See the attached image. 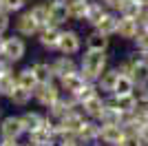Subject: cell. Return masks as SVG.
<instances>
[{
  "label": "cell",
  "instance_id": "cell-1",
  "mask_svg": "<svg viewBox=\"0 0 148 146\" xmlns=\"http://www.w3.org/2000/svg\"><path fill=\"white\" fill-rule=\"evenodd\" d=\"M106 67H108L106 51H88L86 49V53L82 55V60H80V73L88 82H97L102 78V73L106 71Z\"/></svg>",
  "mask_w": 148,
  "mask_h": 146
},
{
  "label": "cell",
  "instance_id": "cell-2",
  "mask_svg": "<svg viewBox=\"0 0 148 146\" xmlns=\"http://www.w3.org/2000/svg\"><path fill=\"white\" fill-rule=\"evenodd\" d=\"M27 53V44L20 36H9L2 38L0 42V58L7 62V64H13V62H20Z\"/></svg>",
  "mask_w": 148,
  "mask_h": 146
},
{
  "label": "cell",
  "instance_id": "cell-3",
  "mask_svg": "<svg viewBox=\"0 0 148 146\" xmlns=\"http://www.w3.org/2000/svg\"><path fill=\"white\" fill-rule=\"evenodd\" d=\"M60 86H56L53 82H42V84H38L33 89V97H36V102L44 109H49L51 104H56L60 100Z\"/></svg>",
  "mask_w": 148,
  "mask_h": 146
},
{
  "label": "cell",
  "instance_id": "cell-4",
  "mask_svg": "<svg viewBox=\"0 0 148 146\" xmlns=\"http://www.w3.org/2000/svg\"><path fill=\"white\" fill-rule=\"evenodd\" d=\"M86 84H88V80L84 78L80 71L66 73V75H62V78H60V89H62V91H66L69 95H73V97L80 95V93L86 89Z\"/></svg>",
  "mask_w": 148,
  "mask_h": 146
},
{
  "label": "cell",
  "instance_id": "cell-5",
  "mask_svg": "<svg viewBox=\"0 0 148 146\" xmlns=\"http://www.w3.org/2000/svg\"><path fill=\"white\" fill-rule=\"evenodd\" d=\"M84 111H82V106L80 109H75V111H71L69 115H64L60 120V137H66V135H73L75 137V133L80 131V126L84 124Z\"/></svg>",
  "mask_w": 148,
  "mask_h": 146
},
{
  "label": "cell",
  "instance_id": "cell-6",
  "mask_svg": "<svg viewBox=\"0 0 148 146\" xmlns=\"http://www.w3.org/2000/svg\"><path fill=\"white\" fill-rule=\"evenodd\" d=\"M25 124H22V117L18 115H9L5 120H0V137H7V140H20V135H25Z\"/></svg>",
  "mask_w": 148,
  "mask_h": 146
},
{
  "label": "cell",
  "instance_id": "cell-7",
  "mask_svg": "<svg viewBox=\"0 0 148 146\" xmlns=\"http://www.w3.org/2000/svg\"><path fill=\"white\" fill-rule=\"evenodd\" d=\"M126 137V128L122 124H99V140L108 146H119Z\"/></svg>",
  "mask_w": 148,
  "mask_h": 146
},
{
  "label": "cell",
  "instance_id": "cell-8",
  "mask_svg": "<svg viewBox=\"0 0 148 146\" xmlns=\"http://www.w3.org/2000/svg\"><path fill=\"white\" fill-rule=\"evenodd\" d=\"M75 140L80 142V146H95V142H99V124L91 120H84V124L80 126V131L75 133Z\"/></svg>",
  "mask_w": 148,
  "mask_h": 146
},
{
  "label": "cell",
  "instance_id": "cell-9",
  "mask_svg": "<svg viewBox=\"0 0 148 146\" xmlns=\"http://www.w3.org/2000/svg\"><path fill=\"white\" fill-rule=\"evenodd\" d=\"M40 24L38 20L33 18V13L31 11H22L16 20V31H18V36H25V38H31V36H38L40 33Z\"/></svg>",
  "mask_w": 148,
  "mask_h": 146
},
{
  "label": "cell",
  "instance_id": "cell-10",
  "mask_svg": "<svg viewBox=\"0 0 148 146\" xmlns=\"http://www.w3.org/2000/svg\"><path fill=\"white\" fill-rule=\"evenodd\" d=\"M60 36H62L60 24H47V27L40 29L38 40H40V44H42L44 49L53 51V49H58V44H60Z\"/></svg>",
  "mask_w": 148,
  "mask_h": 146
},
{
  "label": "cell",
  "instance_id": "cell-11",
  "mask_svg": "<svg viewBox=\"0 0 148 146\" xmlns=\"http://www.w3.org/2000/svg\"><path fill=\"white\" fill-rule=\"evenodd\" d=\"M82 49V38L75 33V31H62L60 36V44H58V51L64 55H75Z\"/></svg>",
  "mask_w": 148,
  "mask_h": 146
},
{
  "label": "cell",
  "instance_id": "cell-12",
  "mask_svg": "<svg viewBox=\"0 0 148 146\" xmlns=\"http://www.w3.org/2000/svg\"><path fill=\"white\" fill-rule=\"evenodd\" d=\"M75 109H80V102H77L73 95H71V97H60L56 104H51V106H49V115L56 117V120H62L64 115H69V113L75 111Z\"/></svg>",
  "mask_w": 148,
  "mask_h": 146
},
{
  "label": "cell",
  "instance_id": "cell-13",
  "mask_svg": "<svg viewBox=\"0 0 148 146\" xmlns=\"http://www.w3.org/2000/svg\"><path fill=\"white\" fill-rule=\"evenodd\" d=\"M49 16L53 24H64L71 20V13H69V2L66 0H51L49 2Z\"/></svg>",
  "mask_w": 148,
  "mask_h": 146
},
{
  "label": "cell",
  "instance_id": "cell-14",
  "mask_svg": "<svg viewBox=\"0 0 148 146\" xmlns=\"http://www.w3.org/2000/svg\"><path fill=\"white\" fill-rule=\"evenodd\" d=\"M106 104L115 106L122 113H133L137 109V93H130V95H115V93H111V97L106 100Z\"/></svg>",
  "mask_w": 148,
  "mask_h": 146
},
{
  "label": "cell",
  "instance_id": "cell-15",
  "mask_svg": "<svg viewBox=\"0 0 148 146\" xmlns=\"http://www.w3.org/2000/svg\"><path fill=\"white\" fill-rule=\"evenodd\" d=\"M104 104H106V100H102V95H99V93H93L91 97L82 100L80 106H82V111H84V115H86V117L97 120L99 113H102V109H104Z\"/></svg>",
  "mask_w": 148,
  "mask_h": 146
},
{
  "label": "cell",
  "instance_id": "cell-16",
  "mask_svg": "<svg viewBox=\"0 0 148 146\" xmlns=\"http://www.w3.org/2000/svg\"><path fill=\"white\" fill-rule=\"evenodd\" d=\"M142 24L137 18H126V16H119V27H117V36L124 40H135V36L139 33Z\"/></svg>",
  "mask_w": 148,
  "mask_h": 146
},
{
  "label": "cell",
  "instance_id": "cell-17",
  "mask_svg": "<svg viewBox=\"0 0 148 146\" xmlns=\"http://www.w3.org/2000/svg\"><path fill=\"white\" fill-rule=\"evenodd\" d=\"M117 27H119V13H113L111 9L102 16V20H99L97 24H95V29L99 31V33H104V36H115L117 33Z\"/></svg>",
  "mask_w": 148,
  "mask_h": 146
},
{
  "label": "cell",
  "instance_id": "cell-18",
  "mask_svg": "<svg viewBox=\"0 0 148 146\" xmlns=\"http://www.w3.org/2000/svg\"><path fill=\"white\" fill-rule=\"evenodd\" d=\"M51 69H53V75L60 80L62 75H66V73L77 71V64H75V60L71 58V55H64V53H62L60 58H56V60L51 62Z\"/></svg>",
  "mask_w": 148,
  "mask_h": 146
},
{
  "label": "cell",
  "instance_id": "cell-19",
  "mask_svg": "<svg viewBox=\"0 0 148 146\" xmlns=\"http://www.w3.org/2000/svg\"><path fill=\"white\" fill-rule=\"evenodd\" d=\"M69 2V13H71V20H86L88 7H91V0H66Z\"/></svg>",
  "mask_w": 148,
  "mask_h": 146
},
{
  "label": "cell",
  "instance_id": "cell-20",
  "mask_svg": "<svg viewBox=\"0 0 148 146\" xmlns=\"http://www.w3.org/2000/svg\"><path fill=\"white\" fill-rule=\"evenodd\" d=\"M135 89H137L135 80L130 78V75H126V73H119L113 93H115V95H130V93H135Z\"/></svg>",
  "mask_w": 148,
  "mask_h": 146
},
{
  "label": "cell",
  "instance_id": "cell-21",
  "mask_svg": "<svg viewBox=\"0 0 148 146\" xmlns=\"http://www.w3.org/2000/svg\"><path fill=\"white\" fill-rule=\"evenodd\" d=\"M144 9H146V7H142L137 0H122L117 13L119 16H126V18H137L139 20V16L144 13Z\"/></svg>",
  "mask_w": 148,
  "mask_h": 146
},
{
  "label": "cell",
  "instance_id": "cell-22",
  "mask_svg": "<svg viewBox=\"0 0 148 146\" xmlns=\"http://www.w3.org/2000/svg\"><path fill=\"white\" fill-rule=\"evenodd\" d=\"M86 49L88 51H106L108 49V36L99 33L97 29L86 36Z\"/></svg>",
  "mask_w": 148,
  "mask_h": 146
},
{
  "label": "cell",
  "instance_id": "cell-23",
  "mask_svg": "<svg viewBox=\"0 0 148 146\" xmlns=\"http://www.w3.org/2000/svg\"><path fill=\"white\" fill-rule=\"evenodd\" d=\"M122 117H124L122 111H117L115 106H111V104H104V109L99 113L97 122L99 124H122Z\"/></svg>",
  "mask_w": 148,
  "mask_h": 146
},
{
  "label": "cell",
  "instance_id": "cell-24",
  "mask_svg": "<svg viewBox=\"0 0 148 146\" xmlns=\"http://www.w3.org/2000/svg\"><path fill=\"white\" fill-rule=\"evenodd\" d=\"M117 78H119V71H117V69H111V71L106 69V71L102 73V78L97 80V89H99V91H106V93H113Z\"/></svg>",
  "mask_w": 148,
  "mask_h": 146
},
{
  "label": "cell",
  "instance_id": "cell-25",
  "mask_svg": "<svg viewBox=\"0 0 148 146\" xmlns=\"http://www.w3.org/2000/svg\"><path fill=\"white\" fill-rule=\"evenodd\" d=\"M22 117V124H25V131L27 133H33V131H38V128L44 126V120L47 117H42L40 113H36V111H29V113H25Z\"/></svg>",
  "mask_w": 148,
  "mask_h": 146
},
{
  "label": "cell",
  "instance_id": "cell-26",
  "mask_svg": "<svg viewBox=\"0 0 148 146\" xmlns=\"http://www.w3.org/2000/svg\"><path fill=\"white\" fill-rule=\"evenodd\" d=\"M31 69H33V73H36L38 78V84H42V82H53V69H51V64H47V62H36V64H31Z\"/></svg>",
  "mask_w": 148,
  "mask_h": 146
},
{
  "label": "cell",
  "instance_id": "cell-27",
  "mask_svg": "<svg viewBox=\"0 0 148 146\" xmlns=\"http://www.w3.org/2000/svg\"><path fill=\"white\" fill-rule=\"evenodd\" d=\"M18 86V75H13L11 71H7V73H2L0 75V95H11L13 93V89Z\"/></svg>",
  "mask_w": 148,
  "mask_h": 146
},
{
  "label": "cell",
  "instance_id": "cell-28",
  "mask_svg": "<svg viewBox=\"0 0 148 146\" xmlns=\"http://www.w3.org/2000/svg\"><path fill=\"white\" fill-rule=\"evenodd\" d=\"M106 11H108V9L104 7V2H93L91 0V7H88V13H86V22L91 24V27H95Z\"/></svg>",
  "mask_w": 148,
  "mask_h": 146
},
{
  "label": "cell",
  "instance_id": "cell-29",
  "mask_svg": "<svg viewBox=\"0 0 148 146\" xmlns=\"http://www.w3.org/2000/svg\"><path fill=\"white\" fill-rule=\"evenodd\" d=\"M18 86H25V89H29V91H33V89L38 86V78H36V73H33L31 67L22 69V71L18 73Z\"/></svg>",
  "mask_w": 148,
  "mask_h": 146
},
{
  "label": "cell",
  "instance_id": "cell-30",
  "mask_svg": "<svg viewBox=\"0 0 148 146\" xmlns=\"http://www.w3.org/2000/svg\"><path fill=\"white\" fill-rule=\"evenodd\" d=\"M29 11L33 13V18L38 20V24H40V27L53 24V22H51V16H49V5H33Z\"/></svg>",
  "mask_w": 148,
  "mask_h": 146
},
{
  "label": "cell",
  "instance_id": "cell-31",
  "mask_svg": "<svg viewBox=\"0 0 148 146\" xmlns=\"http://www.w3.org/2000/svg\"><path fill=\"white\" fill-rule=\"evenodd\" d=\"M31 97H33V91L25 89V86H16V89H13V93L9 95V100H11L13 104H18V106H25V104L31 102Z\"/></svg>",
  "mask_w": 148,
  "mask_h": 146
},
{
  "label": "cell",
  "instance_id": "cell-32",
  "mask_svg": "<svg viewBox=\"0 0 148 146\" xmlns=\"http://www.w3.org/2000/svg\"><path fill=\"white\" fill-rule=\"evenodd\" d=\"M135 44H137V51L142 53H148V29H139V33L135 36Z\"/></svg>",
  "mask_w": 148,
  "mask_h": 146
},
{
  "label": "cell",
  "instance_id": "cell-33",
  "mask_svg": "<svg viewBox=\"0 0 148 146\" xmlns=\"http://www.w3.org/2000/svg\"><path fill=\"white\" fill-rule=\"evenodd\" d=\"M25 2L27 0H2V9L9 13H18V11H22Z\"/></svg>",
  "mask_w": 148,
  "mask_h": 146
},
{
  "label": "cell",
  "instance_id": "cell-34",
  "mask_svg": "<svg viewBox=\"0 0 148 146\" xmlns=\"http://www.w3.org/2000/svg\"><path fill=\"white\" fill-rule=\"evenodd\" d=\"M119 146H146V144L139 140V135H137V133H126V137L122 140Z\"/></svg>",
  "mask_w": 148,
  "mask_h": 146
},
{
  "label": "cell",
  "instance_id": "cell-35",
  "mask_svg": "<svg viewBox=\"0 0 148 146\" xmlns=\"http://www.w3.org/2000/svg\"><path fill=\"white\" fill-rule=\"evenodd\" d=\"M9 24H11V18H9V11L0 9V36H5V31L9 29Z\"/></svg>",
  "mask_w": 148,
  "mask_h": 146
},
{
  "label": "cell",
  "instance_id": "cell-36",
  "mask_svg": "<svg viewBox=\"0 0 148 146\" xmlns=\"http://www.w3.org/2000/svg\"><path fill=\"white\" fill-rule=\"evenodd\" d=\"M137 135H139V140L144 142V144L148 146V122H144V124H139L137 126V131H135Z\"/></svg>",
  "mask_w": 148,
  "mask_h": 146
},
{
  "label": "cell",
  "instance_id": "cell-37",
  "mask_svg": "<svg viewBox=\"0 0 148 146\" xmlns=\"http://www.w3.org/2000/svg\"><path fill=\"white\" fill-rule=\"evenodd\" d=\"M58 146H80V142L75 140L73 135H66V137H60V144Z\"/></svg>",
  "mask_w": 148,
  "mask_h": 146
},
{
  "label": "cell",
  "instance_id": "cell-38",
  "mask_svg": "<svg viewBox=\"0 0 148 146\" xmlns=\"http://www.w3.org/2000/svg\"><path fill=\"white\" fill-rule=\"evenodd\" d=\"M137 97H148V78L144 80L142 84H137Z\"/></svg>",
  "mask_w": 148,
  "mask_h": 146
},
{
  "label": "cell",
  "instance_id": "cell-39",
  "mask_svg": "<svg viewBox=\"0 0 148 146\" xmlns=\"http://www.w3.org/2000/svg\"><path fill=\"white\" fill-rule=\"evenodd\" d=\"M102 2H104V7L111 9V11H117L119 5H122V0H102Z\"/></svg>",
  "mask_w": 148,
  "mask_h": 146
},
{
  "label": "cell",
  "instance_id": "cell-40",
  "mask_svg": "<svg viewBox=\"0 0 148 146\" xmlns=\"http://www.w3.org/2000/svg\"><path fill=\"white\" fill-rule=\"evenodd\" d=\"M139 24H142L144 29H148V7L144 9V13L139 16Z\"/></svg>",
  "mask_w": 148,
  "mask_h": 146
},
{
  "label": "cell",
  "instance_id": "cell-41",
  "mask_svg": "<svg viewBox=\"0 0 148 146\" xmlns=\"http://www.w3.org/2000/svg\"><path fill=\"white\" fill-rule=\"evenodd\" d=\"M0 146H20L18 140H7V137H0Z\"/></svg>",
  "mask_w": 148,
  "mask_h": 146
},
{
  "label": "cell",
  "instance_id": "cell-42",
  "mask_svg": "<svg viewBox=\"0 0 148 146\" xmlns=\"http://www.w3.org/2000/svg\"><path fill=\"white\" fill-rule=\"evenodd\" d=\"M9 71V67H7V62L2 60V58H0V75H2V73H7Z\"/></svg>",
  "mask_w": 148,
  "mask_h": 146
},
{
  "label": "cell",
  "instance_id": "cell-43",
  "mask_svg": "<svg viewBox=\"0 0 148 146\" xmlns=\"http://www.w3.org/2000/svg\"><path fill=\"white\" fill-rule=\"evenodd\" d=\"M137 2H139L142 7H148V0H137Z\"/></svg>",
  "mask_w": 148,
  "mask_h": 146
},
{
  "label": "cell",
  "instance_id": "cell-44",
  "mask_svg": "<svg viewBox=\"0 0 148 146\" xmlns=\"http://www.w3.org/2000/svg\"><path fill=\"white\" fill-rule=\"evenodd\" d=\"M144 58H146V64H148V53H144Z\"/></svg>",
  "mask_w": 148,
  "mask_h": 146
},
{
  "label": "cell",
  "instance_id": "cell-45",
  "mask_svg": "<svg viewBox=\"0 0 148 146\" xmlns=\"http://www.w3.org/2000/svg\"><path fill=\"white\" fill-rule=\"evenodd\" d=\"M20 146H31V144H20Z\"/></svg>",
  "mask_w": 148,
  "mask_h": 146
},
{
  "label": "cell",
  "instance_id": "cell-46",
  "mask_svg": "<svg viewBox=\"0 0 148 146\" xmlns=\"http://www.w3.org/2000/svg\"><path fill=\"white\" fill-rule=\"evenodd\" d=\"M0 9H2V0H0Z\"/></svg>",
  "mask_w": 148,
  "mask_h": 146
}]
</instances>
